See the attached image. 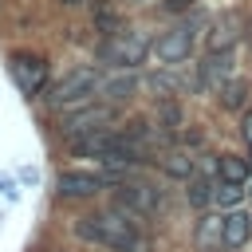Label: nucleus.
I'll use <instances>...</instances> for the list:
<instances>
[{
  "mask_svg": "<svg viewBox=\"0 0 252 252\" xmlns=\"http://www.w3.org/2000/svg\"><path fill=\"white\" fill-rule=\"evenodd\" d=\"M75 232L91 244H102V248H114V252H142L146 248V236L134 220L130 209L114 205V209H102V213H87L79 217Z\"/></svg>",
  "mask_w": 252,
  "mask_h": 252,
  "instance_id": "1",
  "label": "nucleus"
},
{
  "mask_svg": "<svg viewBox=\"0 0 252 252\" xmlns=\"http://www.w3.org/2000/svg\"><path fill=\"white\" fill-rule=\"evenodd\" d=\"M98 83H102V75H98L94 67H75V71H67V75L47 91V106H51V110L83 106V102H91V98H94Z\"/></svg>",
  "mask_w": 252,
  "mask_h": 252,
  "instance_id": "2",
  "label": "nucleus"
},
{
  "mask_svg": "<svg viewBox=\"0 0 252 252\" xmlns=\"http://www.w3.org/2000/svg\"><path fill=\"white\" fill-rule=\"evenodd\" d=\"M102 63H114L118 71H130V67H138L146 55H150V39L142 35V32H114L106 43H102Z\"/></svg>",
  "mask_w": 252,
  "mask_h": 252,
  "instance_id": "3",
  "label": "nucleus"
},
{
  "mask_svg": "<svg viewBox=\"0 0 252 252\" xmlns=\"http://www.w3.org/2000/svg\"><path fill=\"white\" fill-rule=\"evenodd\" d=\"M126 177L122 173H94V169H63L59 173V181H55V189H59V197H94L98 189H106V185H122Z\"/></svg>",
  "mask_w": 252,
  "mask_h": 252,
  "instance_id": "4",
  "label": "nucleus"
},
{
  "mask_svg": "<svg viewBox=\"0 0 252 252\" xmlns=\"http://www.w3.org/2000/svg\"><path fill=\"white\" fill-rule=\"evenodd\" d=\"M114 118V106H106V102H83V106H71V110H63V118H59V130L71 138V134H87V130H106V122Z\"/></svg>",
  "mask_w": 252,
  "mask_h": 252,
  "instance_id": "5",
  "label": "nucleus"
},
{
  "mask_svg": "<svg viewBox=\"0 0 252 252\" xmlns=\"http://www.w3.org/2000/svg\"><path fill=\"white\" fill-rule=\"evenodd\" d=\"M8 71H12V79H16V87L24 94H39L43 83H47V63L39 55H28V51H16L8 59Z\"/></svg>",
  "mask_w": 252,
  "mask_h": 252,
  "instance_id": "6",
  "label": "nucleus"
},
{
  "mask_svg": "<svg viewBox=\"0 0 252 252\" xmlns=\"http://www.w3.org/2000/svg\"><path fill=\"white\" fill-rule=\"evenodd\" d=\"M118 205L130 209L134 217H146V213H158L161 209V189L150 185V181H122L118 185Z\"/></svg>",
  "mask_w": 252,
  "mask_h": 252,
  "instance_id": "7",
  "label": "nucleus"
},
{
  "mask_svg": "<svg viewBox=\"0 0 252 252\" xmlns=\"http://www.w3.org/2000/svg\"><path fill=\"white\" fill-rule=\"evenodd\" d=\"M193 43H197V32H193L189 24H177V28H169L165 35H158L154 55H158V63H181V59H189Z\"/></svg>",
  "mask_w": 252,
  "mask_h": 252,
  "instance_id": "8",
  "label": "nucleus"
},
{
  "mask_svg": "<svg viewBox=\"0 0 252 252\" xmlns=\"http://www.w3.org/2000/svg\"><path fill=\"white\" fill-rule=\"evenodd\" d=\"M228 75H232V55L228 51H209V59L201 63V83L220 91L228 83Z\"/></svg>",
  "mask_w": 252,
  "mask_h": 252,
  "instance_id": "9",
  "label": "nucleus"
},
{
  "mask_svg": "<svg viewBox=\"0 0 252 252\" xmlns=\"http://www.w3.org/2000/svg\"><path fill=\"white\" fill-rule=\"evenodd\" d=\"M134 87H138V79H134L130 71H118V75H110V79H102V83H98L94 98H102V102H122V98H130V94H134Z\"/></svg>",
  "mask_w": 252,
  "mask_h": 252,
  "instance_id": "10",
  "label": "nucleus"
},
{
  "mask_svg": "<svg viewBox=\"0 0 252 252\" xmlns=\"http://www.w3.org/2000/svg\"><path fill=\"white\" fill-rule=\"evenodd\" d=\"M217 173H220V181L244 185V181L252 177V165H248V158H240V154H220V158H217Z\"/></svg>",
  "mask_w": 252,
  "mask_h": 252,
  "instance_id": "11",
  "label": "nucleus"
},
{
  "mask_svg": "<svg viewBox=\"0 0 252 252\" xmlns=\"http://www.w3.org/2000/svg\"><path fill=\"white\" fill-rule=\"evenodd\" d=\"M248 236H252V217L228 213L224 217V248H240V244H248Z\"/></svg>",
  "mask_w": 252,
  "mask_h": 252,
  "instance_id": "12",
  "label": "nucleus"
},
{
  "mask_svg": "<svg viewBox=\"0 0 252 252\" xmlns=\"http://www.w3.org/2000/svg\"><path fill=\"white\" fill-rule=\"evenodd\" d=\"M161 169H165L169 177L189 181V177H193V158H189L185 150H165V154H161Z\"/></svg>",
  "mask_w": 252,
  "mask_h": 252,
  "instance_id": "13",
  "label": "nucleus"
},
{
  "mask_svg": "<svg viewBox=\"0 0 252 252\" xmlns=\"http://www.w3.org/2000/svg\"><path fill=\"white\" fill-rule=\"evenodd\" d=\"M217 98H220V106H224V110H240V106L248 102V83H244V79H228V83L220 87V94H217Z\"/></svg>",
  "mask_w": 252,
  "mask_h": 252,
  "instance_id": "14",
  "label": "nucleus"
},
{
  "mask_svg": "<svg viewBox=\"0 0 252 252\" xmlns=\"http://www.w3.org/2000/svg\"><path fill=\"white\" fill-rule=\"evenodd\" d=\"M232 39H236V24H232V20H220V24H213V32H209V51H228Z\"/></svg>",
  "mask_w": 252,
  "mask_h": 252,
  "instance_id": "15",
  "label": "nucleus"
},
{
  "mask_svg": "<svg viewBox=\"0 0 252 252\" xmlns=\"http://www.w3.org/2000/svg\"><path fill=\"white\" fill-rule=\"evenodd\" d=\"M213 189H217V181H205V177H189V189H185V197H189V205H197V209H205L209 201H213Z\"/></svg>",
  "mask_w": 252,
  "mask_h": 252,
  "instance_id": "16",
  "label": "nucleus"
},
{
  "mask_svg": "<svg viewBox=\"0 0 252 252\" xmlns=\"http://www.w3.org/2000/svg\"><path fill=\"white\" fill-rule=\"evenodd\" d=\"M197 240L201 248H213V244H224V217H209L201 228H197Z\"/></svg>",
  "mask_w": 252,
  "mask_h": 252,
  "instance_id": "17",
  "label": "nucleus"
},
{
  "mask_svg": "<svg viewBox=\"0 0 252 252\" xmlns=\"http://www.w3.org/2000/svg\"><path fill=\"white\" fill-rule=\"evenodd\" d=\"M240 197H244V189H240L236 181H217V189H213V201H217L220 209H232Z\"/></svg>",
  "mask_w": 252,
  "mask_h": 252,
  "instance_id": "18",
  "label": "nucleus"
},
{
  "mask_svg": "<svg viewBox=\"0 0 252 252\" xmlns=\"http://www.w3.org/2000/svg\"><path fill=\"white\" fill-rule=\"evenodd\" d=\"M161 118H165V130H169V134L181 126V110H177L173 102H165V106H161Z\"/></svg>",
  "mask_w": 252,
  "mask_h": 252,
  "instance_id": "19",
  "label": "nucleus"
},
{
  "mask_svg": "<svg viewBox=\"0 0 252 252\" xmlns=\"http://www.w3.org/2000/svg\"><path fill=\"white\" fill-rule=\"evenodd\" d=\"M240 134H244V142H248V150H252V110H244V118H240Z\"/></svg>",
  "mask_w": 252,
  "mask_h": 252,
  "instance_id": "20",
  "label": "nucleus"
},
{
  "mask_svg": "<svg viewBox=\"0 0 252 252\" xmlns=\"http://www.w3.org/2000/svg\"><path fill=\"white\" fill-rule=\"evenodd\" d=\"M189 4H193V0H165V8H169V12H181V8H189Z\"/></svg>",
  "mask_w": 252,
  "mask_h": 252,
  "instance_id": "21",
  "label": "nucleus"
},
{
  "mask_svg": "<svg viewBox=\"0 0 252 252\" xmlns=\"http://www.w3.org/2000/svg\"><path fill=\"white\" fill-rule=\"evenodd\" d=\"M63 4H83V0H63Z\"/></svg>",
  "mask_w": 252,
  "mask_h": 252,
  "instance_id": "22",
  "label": "nucleus"
},
{
  "mask_svg": "<svg viewBox=\"0 0 252 252\" xmlns=\"http://www.w3.org/2000/svg\"><path fill=\"white\" fill-rule=\"evenodd\" d=\"M248 39H252V20H248Z\"/></svg>",
  "mask_w": 252,
  "mask_h": 252,
  "instance_id": "23",
  "label": "nucleus"
},
{
  "mask_svg": "<svg viewBox=\"0 0 252 252\" xmlns=\"http://www.w3.org/2000/svg\"><path fill=\"white\" fill-rule=\"evenodd\" d=\"M248 193H252V189H248Z\"/></svg>",
  "mask_w": 252,
  "mask_h": 252,
  "instance_id": "24",
  "label": "nucleus"
}]
</instances>
